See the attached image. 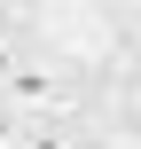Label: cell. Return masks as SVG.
<instances>
[{"label":"cell","mask_w":141,"mask_h":149,"mask_svg":"<svg viewBox=\"0 0 141 149\" xmlns=\"http://www.w3.org/2000/svg\"><path fill=\"white\" fill-rule=\"evenodd\" d=\"M24 118H71V71L55 63V55H31L24 47V63L8 71V86H0Z\"/></svg>","instance_id":"cell-1"},{"label":"cell","mask_w":141,"mask_h":149,"mask_svg":"<svg viewBox=\"0 0 141 149\" xmlns=\"http://www.w3.org/2000/svg\"><path fill=\"white\" fill-rule=\"evenodd\" d=\"M16 149H86V141H78L63 118H24V141Z\"/></svg>","instance_id":"cell-2"},{"label":"cell","mask_w":141,"mask_h":149,"mask_svg":"<svg viewBox=\"0 0 141 149\" xmlns=\"http://www.w3.org/2000/svg\"><path fill=\"white\" fill-rule=\"evenodd\" d=\"M16 141H24V110L0 94V149H16Z\"/></svg>","instance_id":"cell-3"},{"label":"cell","mask_w":141,"mask_h":149,"mask_svg":"<svg viewBox=\"0 0 141 149\" xmlns=\"http://www.w3.org/2000/svg\"><path fill=\"white\" fill-rule=\"evenodd\" d=\"M16 63H24V39H16V31H0V86H8V71H16Z\"/></svg>","instance_id":"cell-4"},{"label":"cell","mask_w":141,"mask_h":149,"mask_svg":"<svg viewBox=\"0 0 141 149\" xmlns=\"http://www.w3.org/2000/svg\"><path fill=\"white\" fill-rule=\"evenodd\" d=\"M133 8H141V0H133Z\"/></svg>","instance_id":"cell-5"}]
</instances>
